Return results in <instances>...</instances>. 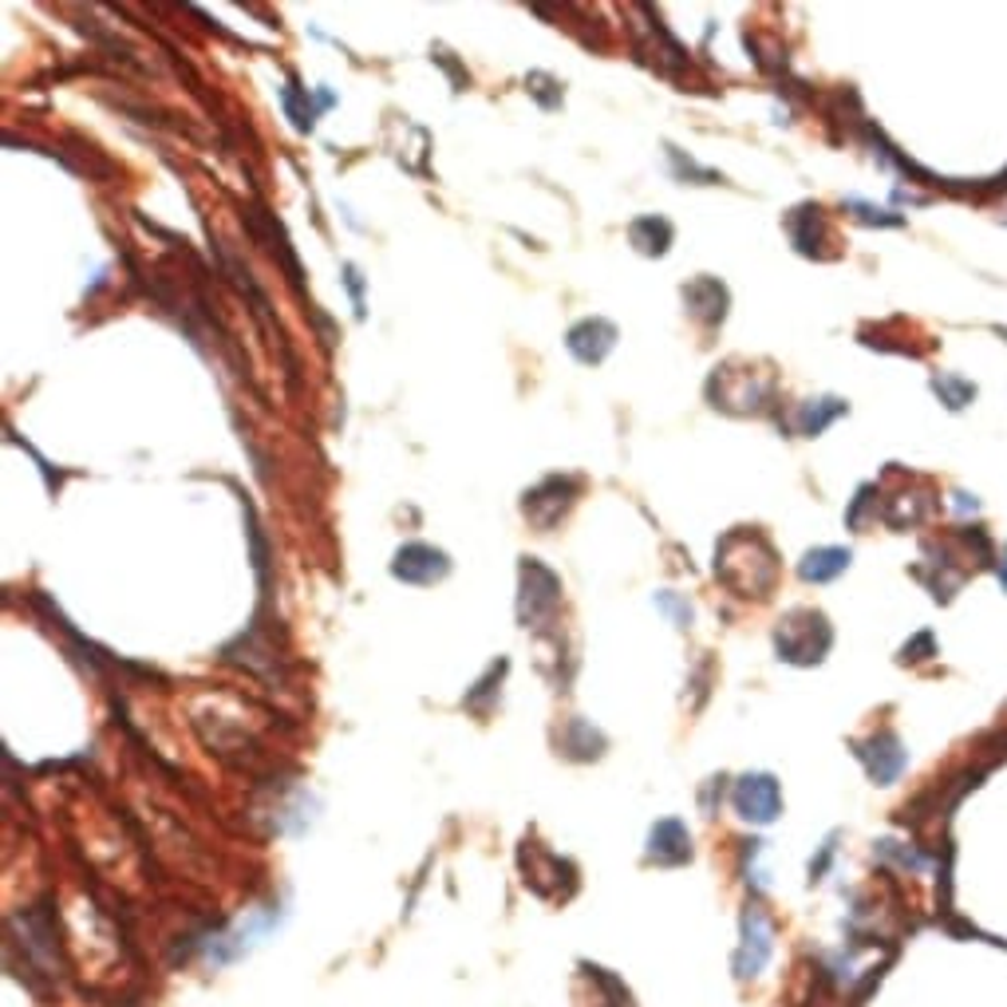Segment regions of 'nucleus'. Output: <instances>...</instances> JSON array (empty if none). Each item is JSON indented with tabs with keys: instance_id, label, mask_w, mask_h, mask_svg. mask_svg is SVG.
<instances>
[{
	"instance_id": "7ed1b4c3",
	"label": "nucleus",
	"mask_w": 1007,
	"mask_h": 1007,
	"mask_svg": "<svg viewBox=\"0 0 1007 1007\" xmlns=\"http://www.w3.org/2000/svg\"><path fill=\"white\" fill-rule=\"evenodd\" d=\"M731 802H735L739 818L751 825H771L782 814V791L779 782H774V774H743L735 782Z\"/></svg>"
},
{
	"instance_id": "6e6552de",
	"label": "nucleus",
	"mask_w": 1007,
	"mask_h": 1007,
	"mask_svg": "<svg viewBox=\"0 0 1007 1007\" xmlns=\"http://www.w3.org/2000/svg\"><path fill=\"white\" fill-rule=\"evenodd\" d=\"M845 569H850V549H842V546L810 549V554L802 557V565H799L802 581H814V585L834 581V577L845 574Z\"/></svg>"
},
{
	"instance_id": "f03ea898",
	"label": "nucleus",
	"mask_w": 1007,
	"mask_h": 1007,
	"mask_svg": "<svg viewBox=\"0 0 1007 1007\" xmlns=\"http://www.w3.org/2000/svg\"><path fill=\"white\" fill-rule=\"evenodd\" d=\"M774 956V929L766 921V912L759 905H747L743 912V932H739L735 948V976L739 980H755Z\"/></svg>"
},
{
	"instance_id": "1a4fd4ad",
	"label": "nucleus",
	"mask_w": 1007,
	"mask_h": 1007,
	"mask_svg": "<svg viewBox=\"0 0 1007 1007\" xmlns=\"http://www.w3.org/2000/svg\"><path fill=\"white\" fill-rule=\"evenodd\" d=\"M932 388H937L940 403H948V408H952V411L968 408V403L976 400V383H972V380H960V375H948V372H940L937 380H932Z\"/></svg>"
},
{
	"instance_id": "39448f33",
	"label": "nucleus",
	"mask_w": 1007,
	"mask_h": 1007,
	"mask_svg": "<svg viewBox=\"0 0 1007 1007\" xmlns=\"http://www.w3.org/2000/svg\"><path fill=\"white\" fill-rule=\"evenodd\" d=\"M447 569H451V561H447L443 549L423 546V541L403 546L400 554H395V565H391V574L400 577V581H411V585L439 581V577H447Z\"/></svg>"
},
{
	"instance_id": "f257e3e1",
	"label": "nucleus",
	"mask_w": 1007,
	"mask_h": 1007,
	"mask_svg": "<svg viewBox=\"0 0 1007 1007\" xmlns=\"http://www.w3.org/2000/svg\"><path fill=\"white\" fill-rule=\"evenodd\" d=\"M834 633L825 625L822 613L814 608H794L791 617L779 620V633H774V648H779V661L786 664H818L830 648Z\"/></svg>"
},
{
	"instance_id": "ddd939ff",
	"label": "nucleus",
	"mask_w": 1007,
	"mask_h": 1007,
	"mask_svg": "<svg viewBox=\"0 0 1007 1007\" xmlns=\"http://www.w3.org/2000/svg\"><path fill=\"white\" fill-rule=\"evenodd\" d=\"M999 336H1007V329H999Z\"/></svg>"
},
{
	"instance_id": "423d86ee",
	"label": "nucleus",
	"mask_w": 1007,
	"mask_h": 1007,
	"mask_svg": "<svg viewBox=\"0 0 1007 1007\" xmlns=\"http://www.w3.org/2000/svg\"><path fill=\"white\" fill-rule=\"evenodd\" d=\"M648 861H656V866H684V861H692V834H687V825L680 818H664V822L652 825Z\"/></svg>"
},
{
	"instance_id": "9d476101",
	"label": "nucleus",
	"mask_w": 1007,
	"mask_h": 1007,
	"mask_svg": "<svg viewBox=\"0 0 1007 1007\" xmlns=\"http://www.w3.org/2000/svg\"><path fill=\"white\" fill-rule=\"evenodd\" d=\"M838 415H845V403L842 400H810L806 408H802V434H818L825 431V427L834 423Z\"/></svg>"
},
{
	"instance_id": "0eeeda50",
	"label": "nucleus",
	"mask_w": 1007,
	"mask_h": 1007,
	"mask_svg": "<svg viewBox=\"0 0 1007 1007\" xmlns=\"http://www.w3.org/2000/svg\"><path fill=\"white\" fill-rule=\"evenodd\" d=\"M613 344H617V329L608 321H581L574 332H569V352H574L581 364H600Z\"/></svg>"
},
{
	"instance_id": "f8f14e48",
	"label": "nucleus",
	"mask_w": 1007,
	"mask_h": 1007,
	"mask_svg": "<svg viewBox=\"0 0 1007 1007\" xmlns=\"http://www.w3.org/2000/svg\"><path fill=\"white\" fill-rule=\"evenodd\" d=\"M999 585H1004V589H1007V561L999 565Z\"/></svg>"
},
{
	"instance_id": "20e7f679",
	"label": "nucleus",
	"mask_w": 1007,
	"mask_h": 1007,
	"mask_svg": "<svg viewBox=\"0 0 1007 1007\" xmlns=\"http://www.w3.org/2000/svg\"><path fill=\"white\" fill-rule=\"evenodd\" d=\"M858 755H861V763L869 766V774H873L881 786L897 782V779H901L905 766H909V751L901 747V739H897L893 731H878V735L869 739V743H858Z\"/></svg>"
},
{
	"instance_id": "9b49d317",
	"label": "nucleus",
	"mask_w": 1007,
	"mask_h": 1007,
	"mask_svg": "<svg viewBox=\"0 0 1007 1007\" xmlns=\"http://www.w3.org/2000/svg\"><path fill=\"white\" fill-rule=\"evenodd\" d=\"M917 652H929V656L937 652V644H932V633H921L912 644H905V648H901V661H921Z\"/></svg>"
}]
</instances>
